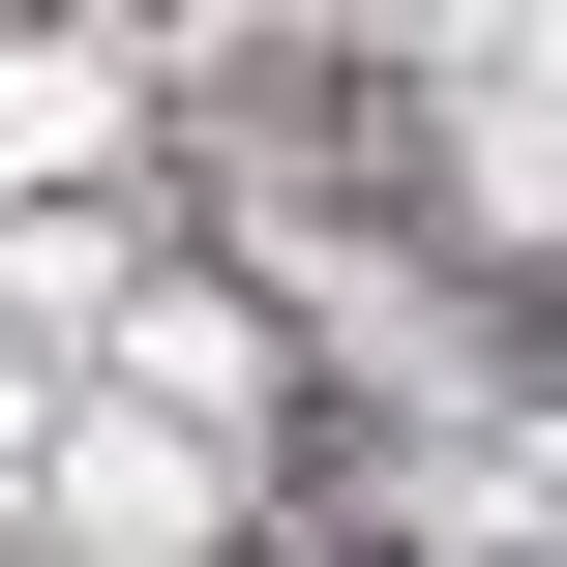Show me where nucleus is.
Listing matches in <instances>:
<instances>
[{
	"label": "nucleus",
	"mask_w": 567,
	"mask_h": 567,
	"mask_svg": "<svg viewBox=\"0 0 567 567\" xmlns=\"http://www.w3.org/2000/svg\"><path fill=\"white\" fill-rule=\"evenodd\" d=\"M60 538H90V567H179V538H209V449H150V419H60Z\"/></svg>",
	"instance_id": "f03ea898"
},
{
	"label": "nucleus",
	"mask_w": 567,
	"mask_h": 567,
	"mask_svg": "<svg viewBox=\"0 0 567 567\" xmlns=\"http://www.w3.org/2000/svg\"><path fill=\"white\" fill-rule=\"evenodd\" d=\"M90 329H120V419H150V449H239V419H269V299H209V269H120Z\"/></svg>",
	"instance_id": "f257e3e1"
}]
</instances>
